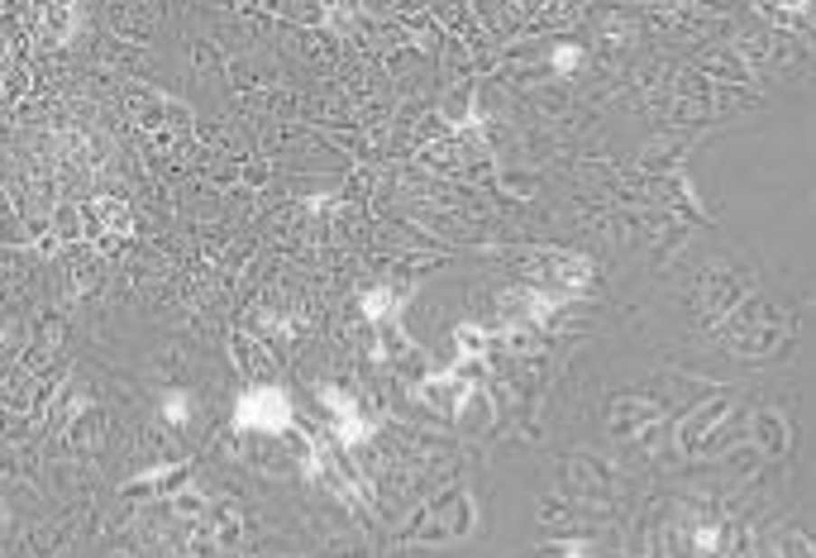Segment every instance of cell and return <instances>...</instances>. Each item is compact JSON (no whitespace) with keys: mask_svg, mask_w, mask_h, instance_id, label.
I'll use <instances>...</instances> for the list:
<instances>
[{"mask_svg":"<svg viewBox=\"0 0 816 558\" xmlns=\"http://www.w3.org/2000/svg\"><path fill=\"white\" fill-rule=\"evenodd\" d=\"M235 420H239V430H268V434H277V430H287V420H292V396L282 392V386H254V392L239 396Z\"/></svg>","mask_w":816,"mask_h":558,"instance_id":"obj_1","label":"cell"},{"mask_svg":"<svg viewBox=\"0 0 816 558\" xmlns=\"http://www.w3.org/2000/svg\"><path fill=\"white\" fill-rule=\"evenodd\" d=\"M554 67H559V72H573V67H578V48H559Z\"/></svg>","mask_w":816,"mask_h":558,"instance_id":"obj_3","label":"cell"},{"mask_svg":"<svg viewBox=\"0 0 816 558\" xmlns=\"http://www.w3.org/2000/svg\"><path fill=\"white\" fill-rule=\"evenodd\" d=\"M162 415H168V420H187V415H191V411H187V396L172 392L168 401H162Z\"/></svg>","mask_w":816,"mask_h":558,"instance_id":"obj_2","label":"cell"}]
</instances>
